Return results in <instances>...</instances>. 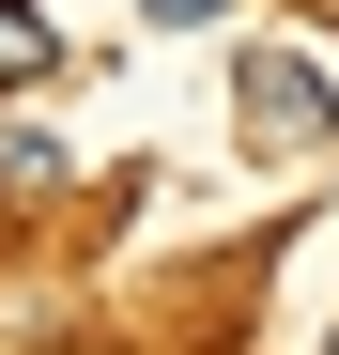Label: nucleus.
Instances as JSON below:
<instances>
[{"instance_id":"nucleus-1","label":"nucleus","mask_w":339,"mask_h":355,"mask_svg":"<svg viewBox=\"0 0 339 355\" xmlns=\"http://www.w3.org/2000/svg\"><path fill=\"white\" fill-rule=\"evenodd\" d=\"M324 139H339L324 62H309V46H247V155H277V170H293V155H324Z\"/></svg>"},{"instance_id":"nucleus-5","label":"nucleus","mask_w":339,"mask_h":355,"mask_svg":"<svg viewBox=\"0 0 339 355\" xmlns=\"http://www.w3.org/2000/svg\"><path fill=\"white\" fill-rule=\"evenodd\" d=\"M324 355H339V340H324Z\"/></svg>"},{"instance_id":"nucleus-3","label":"nucleus","mask_w":339,"mask_h":355,"mask_svg":"<svg viewBox=\"0 0 339 355\" xmlns=\"http://www.w3.org/2000/svg\"><path fill=\"white\" fill-rule=\"evenodd\" d=\"M46 78H62V31H46L31 0H0V108H16V93H46Z\"/></svg>"},{"instance_id":"nucleus-2","label":"nucleus","mask_w":339,"mask_h":355,"mask_svg":"<svg viewBox=\"0 0 339 355\" xmlns=\"http://www.w3.org/2000/svg\"><path fill=\"white\" fill-rule=\"evenodd\" d=\"M62 186H77V139L31 124V108H0V216H31V201H62Z\"/></svg>"},{"instance_id":"nucleus-4","label":"nucleus","mask_w":339,"mask_h":355,"mask_svg":"<svg viewBox=\"0 0 339 355\" xmlns=\"http://www.w3.org/2000/svg\"><path fill=\"white\" fill-rule=\"evenodd\" d=\"M139 16H185V31H216V16H232V0H139Z\"/></svg>"}]
</instances>
